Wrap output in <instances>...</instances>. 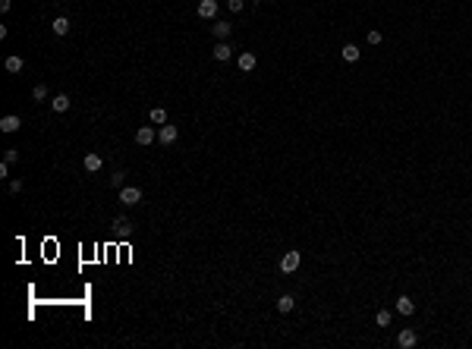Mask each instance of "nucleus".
Listing matches in <instances>:
<instances>
[{"instance_id": "nucleus-1", "label": "nucleus", "mask_w": 472, "mask_h": 349, "mask_svg": "<svg viewBox=\"0 0 472 349\" xmlns=\"http://www.w3.org/2000/svg\"><path fill=\"white\" fill-rule=\"evenodd\" d=\"M139 201H142V189H139V186H123V189H120V205L132 208V205H139Z\"/></svg>"}, {"instance_id": "nucleus-2", "label": "nucleus", "mask_w": 472, "mask_h": 349, "mask_svg": "<svg viewBox=\"0 0 472 349\" xmlns=\"http://www.w3.org/2000/svg\"><path fill=\"white\" fill-rule=\"evenodd\" d=\"M154 142H158V129H154V126H139V129H135V145L148 148Z\"/></svg>"}, {"instance_id": "nucleus-3", "label": "nucleus", "mask_w": 472, "mask_h": 349, "mask_svg": "<svg viewBox=\"0 0 472 349\" xmlns=\"http://www.w3.org/2000/svg\"><path fill=\"white\" fill-rule=\"evenodd\" d=\"M299 265H302V255H299V252H287L280 258V271H283V274H296Z\"/></svg>"}, {"instance_id": "nucleus-4", "label": "nucleus", "mask_w": 472, "mask_h": 349, "mask_svg": "<svg viewBox=\"0 0 472 349\" xmlns=\"http://www.w3.org/2000/svg\"><path fill=\"white\" fill-rule=\"evenodd\" d=\"M176 139H179V129H176L173 123H164V126L158 129V142H161V145H173Z\"/></svg>"}, {"instance_id": "nucleus-5", "label": "nucleus", "mask_w": 472, "mask_h": 349, "mask_svg": "<svg viewBox=\"0 0 472 349\" xmlns=\"http://www.w3.org/2000/svg\"><path fill=\"white\" fill-rule=\"evenodd\" d=\"M195 13H199V19H214L217 16V0H199Z\"/></svg>"}, {"instance_id": "nucleus-6", "label": "nucleus", "mask_w": 472, "mask_h": 349, "mask_svg": "<svg viewBox=\"0 0 472 349\" xmlns=\"http://www.w3.org/2000/svg\"><path fill=\"white\" fill-rule=\"evenodd\" d=\"M419 343V337H416V330H409V327H403L400 334H397V346L400 349H413Z\"/></svg>"}, {"instance_id": "nucleus-7", "label": "nucleus", "mask_w": 472, "mask_h": 349, "mask_svg": "<svg viewBox=\"0 0 472 349\" xmlns=\"http://www.w3.org/2000/svg\"><path fill=\"white\" fill-rule=\"evenodd\" d=\"M211 57L217 63H224V60H230V57H233V47L227 44V41H217V44H214V50H211Z\"/></svg>"}, {"instance_id": "nucleus-8", "label": "nucleus", "mask_w": 472, "mask_h": 349, "mask_svg": "<svg viewBox=\"0 0 472 349\" xmlns=\"http://www.w3.org/2000/svg\"><path fill=\"white\" fill-rule=\"evenodd\" d=\"M114 233L120 236V239H129V236H132V224H129V217H117V220H114Z\"/></svg>"}, {"instance_id": "nucleus-9", "label": "nucleus", "mask_w": 472, "mask_h": 349, "mask_svg": "<svg viewBox=\"0 0 472 349\" xmlns=\"http://www.w3.org/2000/svg\"><path fill=\"white\" fill-rule=\"evenodd\" d=\"M255 63H258V60H255V54H252V50H243V54L236 57V66H239L243 73H252V70H255Z\"/></svg>"}, {"instance_id": "nucleus-10", "label": "nucleus", "mask_w": 472, "mask_h": 349, "mask_svg": "<svg viewBox=\"0 0 472 349\" xmlns=\"http://www.w3.org/2000/svg\"><path fill=\"white\" fill-rule=\"evenodd\" d=\"M82 167L88 170V173H98V170L104 167V157H101V155H94V151H91V155H85V160H82Z\"/></svg>"}, {"instance_id": "nucleus-11", "label": "nucleus", "mask_w": 472, "mask_h": 349, "mask_svg": "<svg viewBox=\"0 0 472 349\" xmlns=\"http://www.w3.org/2000/svg\"><path fill=\"white\" fill-rule=\"evenodd\" d=\"M230 32H233V25H230V22H214V25H211V35L217 38V41H227Z\"/></svg>"}, {"instance_id": "nucleus-12", "label": "nucleus", "mask_w": 472, "mask_h": 349, "mask_svg": "<svg viewBox=\"0 0 472 349\" xmlns=\"http://www.w3.org/2000/svg\"><path fill=\"white\" fill-rule=\"evenodd\" d=\"M19 126H22V120L16 114H6L3 120H0V129H3V132H19Z\"/></svg>"}, {"instance_id": "nucleus-13", "label": "nucleus", "mask_w": 472, "mask_h": 349, "mask_svg": "<svg viewBox=\"0 0 472 349\" xmlns=\"http://www.w3.org/2000/svg\"><path fill=\"white\" fill-rule=\"evenodd\" d=\"M413 311H416V302L409 299V296H400V299H397V314H403V318H409Z\"/></svg>"}, {"instance_id": "nucleus-14", "label": "nucleus", "mask_w": 472, "mask_h": 349, "mask_svg": "<svg viewBox=\"0 0 472 349\" xmlns=\"http://www.w3.org/2000/svg\"><path fill=\"white\" fill-rule=\"evenodd\" d=\"M3 66H6V73H22V70H25V60H22L19 54H10V57L3 60Z\"/></svg>"}, {"instance_id": "nucleus-15", "label": "nucleus", "mask_w": 472, "mask_h": 349, "mask_svg": "<svg viewBox=\"0 0 472 349\" xmlns=\"http://www.w3.org/2000/svg\"><path fill=\"white\" fill-rule=\"evenodd\" d=\"M50 29H54V35H70V19H66V16H57L54 22H50Z\"/></svg>"}, {"instance_id": "nucleus-16", "label": "nucleus", "mask_w": 472, "mask_h": 349, "mask_svg": "<svg viewBox=\"0 0 472 349\" xmlns=\"http://www.w3.org/2000/svg\"><path fill=\"white\" fill-rule=\"evenodd\" d=\"M50 107H54L57 114H66V110H70V95H54L50 98Z\"/></svg>"}, {"instance_id": "nucleus-17", "label": "nucleus", "mask_w": 472, "mask_h": 349, "mask_svg": "<svg viewBox=\"0 0 472 349\" xmlns=\"http://www.w3.org/2000/svg\"><path fill=\"white\" fill-rule=\"evenodd\" d=\"M293 309H296V299H293V296H290V293H283L280 299H277V311H283V314H290Z\"/></svg>"}, {"instance_id": "nucleus-18", "label": "nucleus", "mask_w": 472, "mask_h": 349, "mask_svg": "<svg viewBox=\"0 0 472 349\" xmlns=\"http://www.w3.org/2000/svg\"><path fill=\"white\" fill-rule=\"evenodd\" d=\"M359 54H362V50H359L356 44H343V50H340V57H343L346 63H356V60H359Z\"/></svg>"}, {"instance_id": "nucleus-19", "label": "nucleus", "mask_w": 472, "mask_h": 349, "mask_svg": "<svg viewBox=\"0 0 472 349\" xmlns=\"http://www.w3.org/2000/svg\"><path fill=\"white\" fill-rule=\"evenodd\" d=\"M148 120H151L154 126H164V123H167V110H164V107H151Z\"/></svg>"}, {"instance_id": "nucleus-20", "label": "nucleus", "mask_w": 472, "mask_h": 349, "mask_svg": "<svg viewBox=\"0 0 472 349\" xmlns=\"http://www.w3.org/2000/svg\"><path fill=\"white\" fill-rule=\"evenodd\" d=\"M390 321H393V314H390L387 309H381V311H378V314H375V324H378V327H387V324H390Z\"/></svg>"}, {"instance_id": "nucleus-21", "label": "nucleus", "mask_w": 472, "mask_h": 349, "mask_svg": "<svg viewBox=\"0 0 472 349\" xmlns=\"http://www.w3.org/2000/svg\"><path fill=\"white\" fill-rule=\"evenodd\" d=\"M32 98H35V101H47V85H35V88H32Z\"/></svg>"}, {"instance_id": "nucleus-22", "label": "nucleus", "mask_w": 472, "mask_h": 349, "mask_svg": "<svg viewBox=\"0 0 472 349\" xmlns=\"http://www.w3.org/2000/svg\"><path fill=\"white\" fill-rule=\"evenodd\" d=\"M123 180H126V173H123V170H117V173L110 176V186H114V189H123Z\"/></svg>"}, {"instance_id": "nucleus-23", "label": "nucleus", "mask_w": 472, "mask_h": 349, "mask_svg": "<svg viewBox=\"0 0 472 349\" xmlns=\"http://www.w3.org/2000/svg\"><path fill=\"white\" fill-rule=\"evenodd\" d=\"M381 41H384L381 32H378V29H368V44H381Z\"/></svg>"}, {"instance_id": "nucleus-24", "label": "nucleus", "mask_w": 472, "mask_h": 349, "mask_svg": "<svg viewBox=\"0 0 472 349\" xmlns=\"http://www.w3.org/2000/svg\"><path fill=\"white\" fill-rule=\"evenodd\" d=\"M3 160H6V164H16V160H19V151H16V148H6V151H3Z\"/></svg>"}, {"instance_id": "nucleus-25", "label": "nucleus", "mask_w": 472, "mask_h": 349, "mask_svg": "<svg viewBox=\"0 0 472 349\" xmlns=\"http://www.w3.org/2000/svg\"><path fill=\"white\" fill-rule=\"evenodd\" d=\"M227 6H230V10H233V13H243L246 0H227Z\"/></svg>"}, {"instance_id": "nucleus-26", "label": "nucleus", "mask_w": 472, "mask_h": 349, "mask_svg": "<svg viewBox=\"0 0 472 349\" xmlns=\"http://www.w3.org/2000/svg\"><path fill=\"white\" fill-rule=\"evenodd\" d=\"M10 192L19 195V192H22V180H10Z\"/></svg>"}, {"instance_id": "nucleus-27", "label": "nucleus", "mask_w": 472, "mask_h": 349, "mask_svg": "<svg viewBox=\"0 0 472 349\" xmlns=\"http://www.w3.org/2000/svg\"><path fill=\"white\" fill-rule=\"evenodd\" d=\"M10 6H13V0H0V13H10Z\"/></svg>"}, {"instance_id": "nucleus-28", "label": "nucleus", "mask_w": 472, "mask_h": 349, "mask_svg": "<svg viewBox=\"0 0 472 349\" xmlns=\"http://www.w3.org/2000/svg\"><path fill=\"white\" fill-rule=\"evenodd\" d=\"M258 3H264V0H258Z\"/></svg>"}]
</instances>
